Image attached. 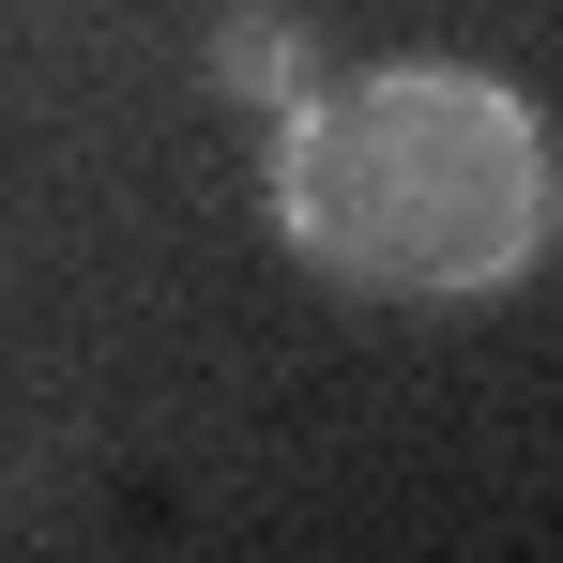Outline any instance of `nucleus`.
Returning <instances> with one entry per match:
<instances>
[{
	"mask_svg": "<svg viewBox=\"0 0 563 563\" xmlns=\"http://www.w3.org/2000/svg\"><path fill=\"white\" fill-rule=\"evenodd\" d=\"M213 92H244V107H305V92H320V31H305V15H275V0H244V15L213 31Z\"/></svg>",
	"mask_w": 563,
	"mask_h": 563,
	"instance_id": "2",
	"label": "nucleus"
},
{
	"mask_svg": "<svg viewBox=\"0 0 563 563\" xmlns=\"http://www.w3.org/2000/svg\"><path fill=\"white\" fill-rule=\"evenodd\" d=\"M275 244L366 305H487L549 260V122L472 62H366L275 107Z\"/></svg>",
	"mask_w": 563,
	"mask_h": 563,
	"instance_id": "1",
	"label": "nucleus"
}]
</instances>
